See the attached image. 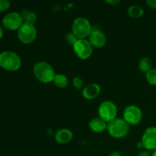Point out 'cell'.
<instances>
[{
    "instance_id": "484cf974",
    "label": "cell",
    "mask_w": 156,
    "mask_h": 156,
    "mask_svg": "<svg viewBox=\"0 0 156 156\" xmlns=\"http://www.w3.org/2000/svg\"><path fill=\"white\" fill-rule=\"evenodd\" d=\"M109 156H123L120 152H113L110 154Z\"/></svg>"
},
{
    "instance_id": "30bf717a",
    "label": "cell",
    "mask_w": 156,
    "mask_h": 156,
    "mask_svg": "<svg viewBox=\"0 0 156 156\" xmlns=\"http://www.w3.org/2000/svg\"><path fill=\"white\" fill-rule=\"evenodd\" d=\"M142 143L143 148L147 150L156 149V127L150 126L145 130L142 137Z\"/></svg>"
},
{
    "instance_id": "7c38bea8",
    "label": "cell",
    "mask_w": 156,
    "mask_h": 156,
    "mask_svg": "<svg viewBox=\"0 0 156 156\" xmlns=\"http://www.w3.org/2000/svg\"><path fill=\"white\" fill-rule=\"evenodd\" d=\"M82 96L85 99L92 100L96 98L101 93V87L97 83H91L85 85L82 89Z\"/></svg>"
},
{
    "instance_id": "277c9868",
    "label": "cell",
    "mask_w": 156,
    "mask_h": 156,
    "mask_svg": "<svg viewBox=\"0 0 156 156\" xmlns=\"http://www.w3.org/2000/svg\"><path fill=\"white\" fill-rule=\"evenodd\" d=\"M92 30V26L86 18L79 17L73 21L72 32L79 39H85L86 37H88Z\"/></svg>"
},
{
    "instance_id": "cb8c5ba5",
    "label": "cell",
    "mask_w": 156,
    "mask_h": 156,
    "mask_svg": "<svg viewBox=\"0 0 156 156\" xmlns=\"http://www.w3.org/2000/svg\"><path fill=\"white\" fill-rule=\"evenodd\" d=\"M105 2L108 3V4L110 5L117 6V5L120 2V0H106Z\"/></svg>"
},
{
    "instance_id": "5bb4252c",
    "label": "cell",
    "mask_w": 156,
    "mask_h": 156,
    "mask_svg": "<svg viewBox=\"0 0 156 156\" xmlns=\"http://www.w3.org/2000/svg\"><path fill=\"white\" fill-rule=\"evenodd\" d=\"M88 127L94 133H102L107 129L108 123L101 117H94L88 123Z\"/></svg>"
},
{
    "instance_id": "ffe728a7",
    "label": "cell",
    "mask_w": 156,
    "mask_h": 156,
    "mask_svg": "<svg viewBox=\"0 0 156 156\" xmlns=\"http://www.w3.org/2000/svg\"><path fill=\"white\" fill-rule=\"evenodd\" d=\"M66 42L68 43L69 45L73 46V45H74V44L77 42V41L79 40V38H78L77 37H76V35L73 33V32H72V33H69L66 36Z\"/></svg>"
},
{
    "instance_id": "2e32d148",
    "label": "cell",
    "mask_w": 156,
    "mask_h": 156,
    "mask_svg": "<svg viewBox=\"0 0 156 156\" xmlns=\"http://www.w3.org/2000/svg\"><path fill=\"white\" fill-rule=\"evenodd\" d=\"M53 82L57 88H64L68 85L69 79L64 74H56Z\"/></svg>"
},
{
    "instance_id": "9c48e42d",
    "label": "cell",
    "mask_w": 156,
    "mask_h": 156,
    "mask_svg": "<svg viewBox=\"0 0 156 156\" xmlns=\"http://www.w3.org/2000/svg\"><path fill=\"white\" fill-rule=\"evenodd\" d=\"M24 23L22 16L18 12H10L5 15L2 24L6 29L10 30H18Z\"/></svg>"
},
{
    "instance_id": "6da1fadb",
    "label": "cell",
    "mask_w": 156,
    "mask_h": 156,
    "mask_svg": "<svg viewBox=\"0 0 156 156\" xmlns=\"http://www.w3.org/2000/svg\"><path fill=\"white\" fill-rule=\"evenodd\" d=\"M34 75L40 82L43 83H50L53 82L56 73L50 63L46 61L36 62L33 68Z\"/></svg>"
},
{
    "instance_id": "603a6c76",
    "label": "cell",
    "mask_w": 156,
    "mask_h": 156,
    "mask_svg": "<svg viewBox=\"0 0 156 156\" xmlns=\"http://www.w3.org/2000/svg\"><path fill=\"white\" fill-rule=\"evenodd\" d=\"M146 4L152 9H156V0H147Z\"/></svg>"
},
{
    "instance_id": "ba28073f",
    "label": "cell",
    "mask_w": 156,
    "mask_h": 156,
    "mask_svg": "<svg viewBox=\"0 0 156 156\" xmlns=\"http://www.w3.org/2000/svg\"><path fill=\"white\" fill-rule=\"evenodd\" d=\"M123 119L129 125L139 124L143 117V113L141 109L136 105H129L126 107L123 111Z\"/></svg>"
},
{
    "instance_id": "44dd1931",
    "label": "cell",
    "mask_w": 156,
    "mask_h": 156,
    "mask_svg": "<svg viewBox=\"0 0 156 156\" xmlns=\"http://www.w3.org/2000/svg\"><path fill=\"white\" fill-rule=\"evenodd\" d=\"M73 83L75 88H77V89H81V88L83 87L84 85L83 80H82L80 77H79V76H76V77H75L74 79H73Z\"/></svg>"
},
{
    "instance_id": "8992f818",
    "label": "cell",
    "mask_w": 156,
    "mask_h": 156,
    "mask_svg": "<svg viewBox=\"0 0 156 156\" xmlns=\"http://www.w3.org/2000/svg\"><path fill=\"white\" fill-rule=\"evenodd\" d=\"M18 37L21 43L25 44H31L37 38V29L34 24L23 23L18 30Z\"/></svg>"
},
{
    "instance_id": "ac0fdd59",
    "label": "cell",
    "mask_w": 156,
    "mask_h": 156,
    "mask_svg": "<svg viewBox=\"0 0 156 156\" xmlns=\"http://www.w3.org/2000/svg\"><path fill=\"white\" fill-rule=\"evenodd\" d=\"M152 59L149 57H143L139 62V69L142 72L145 73H147L149 70L152 69Z\"/></svg>"
},
{
    "instance_id": "4316f807",
    "label": "cell",
    "mask_w": 156,
    "mask_h": 156,
    "mask_svg": "<svg viewBox=\"0 0 156 156\" xmlns=\"http://www.w3.org/2000/svg\"><path fill=\"white\" fill-rule=\"evenodd\" d=\"M2 35H3V30H2V28L1 26H0V39L2 38Z\"/></svg>"
},
{
    "instance_id": "83f0119b",
    "label": "cell",
    "mask_w": 156,
    "mask_h": 156,
    "mask_svg": "<svg viewBox=\"0 0 156 156\" xmlns=\"http://www.w3.org/2000/svg\"><path fill=\"white\" fill-rule=\"evenodd\" d=\"M152 156H156V149L153 151V152H152Z\"/></svg>"
},
{
    "instance_id": "7402d4cb",
    "label": "cell",
    "mask_w": 156,
    "mask_h": 156,
    "mask_svg": "<svg viewBox=\"0 0 156 156\" xmlns=\"http://www.w3.org/2000/svg\"><path fill=\"white\" fill-rule=\"evenodd\" d=\"M10 8V2L7 0H0V12H5Z\"/></svg>"
},
{
    "instance_id": "3957f363",
    "label": "cell",
    "mask_w": 156,
    "mask_h": 156,
    "mask_svg": "<svg viewBox=\"0 0 156 156\" xmlns=\"http://www.w3.org/2000/svg\"><path fill=\"white\" fill-rule=\"evenodd\" d=\"M21 66V59L17 53L5 51L0 53V66L8 71H16Z\"/></svg>"
},
{
    "instance_id": "d4e9b609",
    "label": "cell",
    "mask_w": 156,
    "mask_h": 156,
    "mask_svg": "<svg viewBox=\"0 0 156 156\" xmlns=\"http://www.w3.org/2000/svg\"><path fill=\"white\" fill-rule=\"evenodd\" d=\"M138 156H152V155L148 151H143L139 153Z\"/></svg>"
},
{
    "instance_id": "e0dca14e",
    "label": "cell",
    "mask_w": 156,
    "mask_h": 156,
    "mask_svg": "<svg viewBox=\"0 0 156 156\" xmlns=\"http://www.w3.org/2000/svg\"><path fill=\"white\" fill-rule=\"evenodd\" d=\"M21 16H22L24 23H27V24L34 25L37 21V15L32 11L24 10L21 13Z\"/></svg>"
},
{
    "instance_id": "5b68a950",
    "label": "cell",
    "mask_w": 156,
    "mask_h": 156,
    "mask_svg": "<svg viewBox=\"0 0 156 156\" xmlns=\"http://www.w3.org/2000/svg\"><path fill=\"white\" fill-rule=\"evenodd\" d=\"M98 113L99 117L103 119L107 123H109L114 119L117 118V107L114 102L105 101L99 105Z\"/></svg>"
},
{
    "instance_id": "4fadbf2b",
    "label": "cell",
    "mask_w": 156,
    "mask_h": 156,
    "mask_svg": "<svg viewBox=\"0 0 156 156\" xmlns=\"http://www.w3.org/2000/svg\"><path fill=\"white\" fill-rule=\"evenodd\" d=\"M73 134L70 129L63 128L60 129L55 134V140L59 144H67L73 140Z\"/></svg>"
},
{
    "instance_id": "8fae6325",
    "label": "cell",
    "mask_w": 156,
    "mask_h": 156,
    "mask_svg": "<svg viewBox=\"0 0 156 156\" xmlns=\"http://www.w3.org/2000/svg\"><path fill=\"white\" fill-rule=\"evenodd\" d=\"M88 41L93 47L101 48L106 44L107 37L103 31L98 29H93L88 36Z\"/></svg>"
},
{
    "instance_id": "9a60e30c",
    "label": "cell",
    "mask_w": 156,
    "mask_h": 156,
    "mask_svg": "<svg viewBox=\"0 0 156 156\" xmlns=\"http://www.w3.org/2000/svg\"><path fill=\"white\" fill-rule=\"evenodd\" d=\"M128 15L133 18H141L144 14V9L139 5H132L128 8Z\"/></svg>"
},
{
    "instance_id": "d6986e66",
    "label": "cell",
    "mask_w": 156,
    "mask_h": 156,
    "mask_svg": "<svg viewBox=\"0 0 156 156\" xmlns=\"http://www.w3.org/2000/svg\"><path fill=\"white\" fill-rule=\"evenodd\" d=\"M146 79L149 84L156 85V68H152L147 73H146Z\"/></svg>"
},
{
    "instance_id": "52a82bcc",
    "label": "cell",
    "mask_w": 156,
    "mask_h": 156,
    "mask_svg": "<svg viewBox=\"0 0 156 156\" xmlns=\"http://www.w3.org/2000/svg\"><path fill=\"white\" fill-rule=\"evenodd\" d=\"M73 48L75 54L81 59H88L93 52V47L86 39H79Z\"/></svg>"
},
{
    "instance_id": "7a4b0ae2",
    "label": "cell",
    "mask_w": 156,
    "mask_h": 156,
    "mask_svg": "<svg viewBox=\"0 0 156 156\" xmlns=\"http://www.w3.org/2000/svg\"><path fill=\"white\" fill-rule=\"evenodd\" d=\"M107 129L110 136L116 139L126 136L129 131V125L123 118H115L108 123Z\"/></svg>"
}]
</instances>
